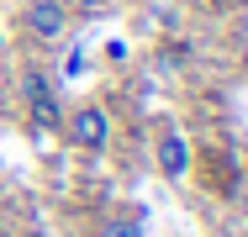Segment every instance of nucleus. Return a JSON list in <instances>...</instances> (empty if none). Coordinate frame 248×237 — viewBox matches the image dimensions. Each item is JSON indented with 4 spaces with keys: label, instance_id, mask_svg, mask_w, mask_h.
<instances>
[{
    "label": "nucleus",
    "instance_id": "obj_1",
    "mask_svg": "<svg viewBox=\"0 0 248 237\" xmlns=\"http://www.w3.org/2000/svg\"><path fill=\"white\" fill-rule=\"evenodd\" d=\"M21 95H27V111H32V121H37V127H58V121H63L58 95H53V85L37 74V69H27V74H21Z\"/></svg>",
    "mask_w": 248,
    "mask_h": 237
},
{
    "label": "nucleus",
    "instance_id": "obj_2",
    "mask_svg": "<svg viewBox=\"0 0 248 237\" xmlns=\"http://www.w3.org/2000/svg\"><path fill=\"white\" fill-rule=\"evenodd\" d=\"M69 142H74V148H106V142H111V116H106L100 105H79V111L69 116Z\"/></svg>",
    "mask_w": 248,
    "mask_h": 237
},
{
    "label": "nucleus",
    "instance_id": "obj_3",
    "mask_svg": "<svg viewBox=\"0 0 248 237\" xmlns=\"http://www.w3.org/2000/svg\"><path fill=\"white\" fill-rule=\"evenodd\" d=\"M63 27H69L63 0H32V5H27V32H32V37L58 43V37H63Z\"/></svg>",
    "mask_w": 248,
    "mask_h": 237
},
{
    "label": "nucleus",
    "instance_id": "obj_4",
    "mask_svg": "<svg viewBox=\"0 0 248 237\" xmlns=\"http://www.w3.org/2000/svg\"><path fill=\"white\" fill-rule=\"evenodd\" d=\"M185 163H190V148H185L180 137H164V142H158V169H164L169 179H180Z\"/></svg>",
    "mask_w": 248,
    "mask_h": 237
},
{
    "label": "nucleus",
    "instance_id": "obj_5",
    "mask_svg": "<svg viewBox=\"0 0 248 237\" xmlns=\"http://www.w3.org/2000/svg\"><path fill=\"white\" fill-rule=\"evenodd\" d=\"M100 237H143V227H138V222H111Z\"/></svg>",
    "mask_w": 248,
    "mask_h": 237
},
{
    "label": "nucleus",
    "instance_id": "obj_6",
    "mask_svg": "<svg viewBox=\"0 0 248 237\" xmlns=\"http://www.w3.org/2000/svg\"><path fill=\"white\" fill-rule=\"evenodd\" d=\"M69 5H79V11H95L100 0H69Z\"/></svg>",
    "mask_w": 248,
    "mask_h": 237
}]
</instances>
